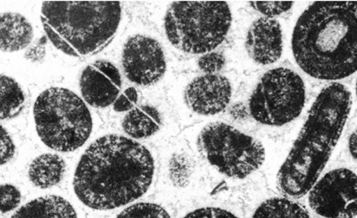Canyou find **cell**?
<instances>
[{"mask_svg":"<svg viewBox=\"0 0 357 218\" xmlns=\"http://www.w3.org/2000/svg\"><path fill=\"white\" fill-rule=\"evenodd\" d=\"M155 173L152 154L130 138L110 134L96 140L75 170L76 196L95 210H110L138 200Z\"/></svg>","mask_w":357,"mask_h":218,"instance_id":"6da1fadb","label":"cell"},{"mask_svg":"<svg viewBox=\"0 0 357 218\" xmlns=\"http://www.w3.org/2000/svg\"><path fill=\"white\" fill-rule=\"evenodd\" d=\"M298 66L312 78L339 81L356 72L357 2L317 1L298 19L291 38Z\"/></svg>","mask_w":357,"mask_h":218,"instance_id":"7a4b0ae2","label":"cell"},{"mask_svg":"<svg viewBox=\"0 0 357 218\" xmlns=\"http://www.w3.org/2000/svg\"><path fill=\"white\" fill-rule=\"evenodd\" d=\"M352 93L333 82L319 93L301 133L277 175V188L292 200L308 194L320 178L345 128Z\"/></svg>","mask_w":357,"mask_h":218,"instance_id":"3957f363","label":"cell"},{"mask_svg":"<svg viewBox=\"0 0 357 218\" xmlns=\"http://www.w3.org/2000/svg\"><path fill=\"white\" fill-rule=\"evenodd\" d=\"M41 22L51 43L73 57L100 52L109 45L122 19L119 1H46Z\"/></svg>","mask_w":357,"mask_h":218,"instance_id":"277c9868","label":"cell"},{"mask_svg":"<svg viewBox=\"0 0 357 218\" xmlns=\"http://www.w3.org/2000/svg\"><path fill=\"white\" fill-rule=\"evenodd\" d=\"M33 115L40 140L59 152H73L84 145L93 126L87 105L65 88L41 92L35 101Z\"/></svg>","mask_w":357,"mask_h":218,"instance_id":"5b68a950","label":"cell"},{"mask_svg":"<svg viewBox=\"0 0 357 218\" xmlns=\"http://www.w3.org/2000/svg\"><path fill=\"white\" fill-rule=\"evenodd\" d=\"M231 8L225 1H177L165 17L167 38L188 54H206L223 43L231 28Z\"/></svg>","mask_w":357,"mask_h":218,"instance_id":"8992f818","label":"cell"},{"mask_svg":"<svg viewBox=\"0 0 357 218\" xmlns=\"http://www.w3.org/2000/svg\"><path fill=\"white\" fill-rule=\"evenodd\" d=\"M197 150L209 165L232 179L254 174L266 160L262 143L221 122L203 128L197 138Z\"/></svg>","mask_w":357,"mask_h":218,"instance_id":"52a82bcc","label":"cell"},{"mask_svg":"<svg viewBox=\"0 0 357 218\" xmlns=\"http://www.w3.org/2000/svg\"><path fill=\"white\" fill-rule=\"evenodd\" d=\"M305 85L298 73L279 67L264 73L250 99L252 117L267 126H282L302 113Z\"/></svg>","mask_w":357,"mask_h":218,"instance_id":"ba28073f","label":"cell"},{"mask_svg":"<svg viewBox=\"0 0 357 218\" xmlns=\"http://www.w3.org/2000/svg\"><path fill=\"white\" fill-rule=\"evenodd\" d=\"M356 175L347 168L327 173L308 191L309 207L324 218H356Z\"/></svg>","mask_w":357,"mask_h":218,"instance_id":"9c48e42d","label":"cell"},{"mask_svg":"<svg viewBox=\"0 0 357 218\" xmlns=\"http://www.w3.org/2000/svg\"><path fill=\"white\" fill-rule=\"evenodd\" d=\"M123 72L130 82L139 86L158 82L167 71V61L161 45L155 38L137 34L124 45Z\"/></svg>","mask_w":357,"mask_h":218,"instance_id":"30bf717a","label":"cell"},{"mask_svg":"<svg viewBox=\"0 0 357 218\" xmlns=\"http://www.w3.org/2000/svg\"><path fill=\"white\" fill-rule=\"evenodd\" d=\"M122 82V76L114 64L98 60L84 70L79 79V88L82 97L89 106L105 108L116 101Z\"/></svg>","mask_w":357,"mask_h":218,"instance_id":"8fae6325","label":"cell"},{"mask_svg":"<svg viewBox=\"0 0 357 218\" xmlns=\"http://www.w3.org/2000/svg\"><path fill=\"white\" fill-rule=\"evenodd\" d=\"M231 96V82L219 75L197 77L184 92L185 103L194 113L201 115L221 113L228 107Z\"/></svg>","mask_w":357,"mask_h":218,"instance_id":"7c38bea8","label":"cell"},{"mask_svg":"<svg viewBox=\"0 0 357 218\" xmlns=\"http://www.w3.org/2000/svg\"><path fill=\"white\" fill-rule=\"evenodd\" d=\"M245 50L255 63L271 65L280 59L283 50L282 25L275 19H257L248 29Z\"/></svg>","mask_w":357,"mask_h":218,"instance_id":"4fadbf2b","label":"cell"},{"mask_svg":"<svg viewBox=\"0 0 357 218\" xmlns=\"http://www.w3.org/2000/svg\"><path fill=\"white\" fill-rule=\"evenodd\" d=\"M33 38V27L24 15L12 12L0 14V50L17 52L26 49Z\"/></svg>","mask_w":357,"mask_h":218,"instance_id":"5bb4252c","label":"cell"},{"mask_svg":"<svg viewBox=\"0 0 357 218\" xmlns=\"http://www.w3.org/2000/svg\"><path fill=\"white\" fill-rule=\"evenodd\" d=\"M162 126V117L158 109L151 105L132 108L123 120L124 133L132 139L142 140L154 136Z\"/></svg>","mask_w":357,"mask_h":218,"instance_id":"9a60e30c","label":"cell"},{"mask_svg":"<svg viewBox=\"0 0 357 218\" xmlns=\"http://www.w3.org/2000/svg\"><path fill=\"white\" fill-rule=\"evenodd\" d=\"M12 218H78L75 208L65 198L55 195L38 198L25 204Z\"/></svg>","mask_w":357,"mask_h":218,"instance_id":"2e32d148","label":"cell"},{"mask_svg":"<svg viewBox=\"0 0 357 218\" xmlns=\"http://www.w3.org/2000/svg\"><path fill=\"white\" fill-rule=\"evenodd\" d=\"M66 171L65 160L56 154H43L31 162L29 178L33 184L40 189H47L59 184Z\"/></svg>","mask_w":357,"mask_h":218,"instance_id":"e0dca14e","label":"cell"},{"mask_svg":"<svg viewBox=\"0 0 357 218\" xmlns=\"http://www.w3.org/2000/svg\"><path fill=\"white\" fill-rule=\"evenodd\" d=\"M252 218H312L307 208L289 198H272L264 201Z\"/></svg>","mask_w":357,"mask_h":218,"instance_id":"ac0fdd59","label":"cell"},{"mask_svg":"<svg viewBox=\"0 0 357 218\" xmlns=\"http://www.w3.org/2000/svg\"><path fill=\"white\" fill-rule=\"evenodd\" d=\"M24 93L11 77L0 75V120L17 117L24 108Z\"/></svg>","mask_w":357,"mask_h":218,"instance_id":"d6986e66","label":"cell"},{"mask_svg":"<svg viewBox=\"0 0 357 218\" xmlns=\"http://www.w3.org/2000/svg\"><path fill=\"white\" fill-rule=\"evenodd\" d=\"M116 218H171L164 208L154 203H138L132 205Z\"/></svg>","mask_w":357,"mask_h":218,"instance_id":"ffe728a7","label":"cell"},{"mask_svg":"<svg viewBox=\"0 0 357 218\" xmlns=\"http://www.w3.org/2000/svg\"><path fill=\"white\" fill-rule=\"evenodd\" d=\"M171 180L178 187L188 184L191 174V166L189 160L183 155H174L169 166Z\"/></svg>","mask_w":357,"mask_h":218,"instance_id":"44dd1931","label":"cell"},{"mask_svg":"<svg viewBox=\"0 0 357 218\" xmlns=\"http://www.w3.org/2000/svg\"><path fill=\"white\" fill-rule=\"evenodd\" d=\"M251 8L257 10L264 17L272 18L279 17L284 14L294 6L292 1H251L250 2Z\"/></svg>","mask_w":357,"mask_h":218,"instance_id":"7402d4cb","label":"cell"},{"mask_svg":"<svg viewBox=\"0 0 357 218\" xmlns=\"http://www.w3.org/2000/svg\"><path fill=\"white\" fill-rule=\"evenodd\" d=\"M20 191L12 184L0 185V213H8L20 204Z\"/></svg>","mask_w":357,"mask_h":218,"instance_id":"603a6c76","label":"cell"},{"mask_svg":"<svg viewBox=\"0 0 357 218\" xmlns=\"http://www.w3.org/2000/svg\"><path fill=\"white\" fill-rule=\"evenodd\" d=\"M225 57L218 52L204 54L197 62L199 69L206 75H218L225 66Z\"/></svg>","mask_w":357,"mask_h":218,"instance_id":"cb8c5ba5","label":"cell"},{"mask_svg":"<svg viewBox=\"0 0 357 218\" xmlns=\"http://www.w3.org/2000/svg\"><path fill=\"white\" fill-rule=\"evenodd\" d=\"M15 146L8 131L0 126V166L5 165L14 158Z\"/></svg>","mask_w":357,"mask_h":218,"instance_id":"d4e9b609","label":"cell"},{"mask_svg":"<svg viewBox=\"0 0 357 218\" xmlns=\"http://www.w3.org/2000/svg\"><path fill=\"white\" fill-rule=\"evenodd\" d=\"M183 218H238L231 211L221 208L207 207L191 211Z\"/></svg>","mask_w":357,"mask_h":218,"instance_id":"484cf974","label":"cell"},{"mask_svg":"<svg viewBox=\"0 0 357 218\" xmlns=\"http://www.w3.org/2000/svg\"><path fill=\"white\" fill-rule=\"evenodd\" d=\"M137 102H138V92L135 88L129 87L114 102V110L116 112L132 110Z\"/></svg>","mask_w":357,"mask_h":218,"instance_id":"4316f807","label":"cell"},{"mask_svg":"<svg viewBox=\"0 0 357 218\" xmlns=\"http://www.w3.org/2000/svg\"><path fill=\"white\" fill-rule=\"evenodd\" d=\"M45 54H46V51H45L43 45L37 44L27 50L26 54H25V57H26L27 59L34 61V62H39V61L43 59Z\"/></svg>","mask_w":357,"mask_h":218,"instance_id":"83f0119b","label":"cell"},{"mask_svg":"<svg viewBox=\"0 0 357 218\" xmlns=\"http://www.w3.org/2000/svg\"><path fill=\"white\" fill-rule=\"evenodd\" d=\"M349 152L351 154L354 160L356 159V131L349 137Z\"/></svg>","mask_w":357,"mask_h":218,"instance_id":"f1b7e54d","label":"cell"}]
</instances>
